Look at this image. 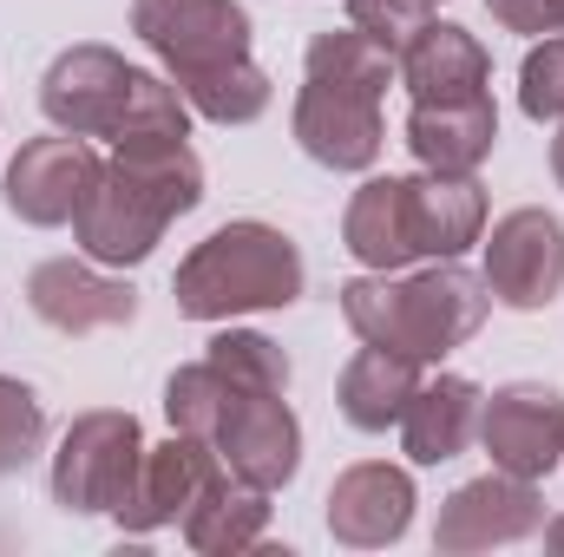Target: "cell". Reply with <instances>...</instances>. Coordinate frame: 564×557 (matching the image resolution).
Returning a JSON list of instances; mask_svg holds the SVG:
<instances>
[{"mask_svg":"<svg viewBox=\"0 0 564 557\" xmlns=\"http://www.w3.org/2000/svg\"><path fill=\"white\" fill-rule=\"evenodd\" d=\"M204 204V164L191 139H171V132H126L112 139V157L93 184V197L79 204L73 217V237L93 263L106 270H132L144 263L164 230L177 217H191Z\"/></svg>","mask_w":564,"mask_h":557,"instance_id":"cell-1","label":"cell"},{"mask_svg":"<svg viewBox=\"0 0 564 557\" xmlns=\"http://www.w3.org/2000/svg\"><path fill=\"white\" fill-rule=\"evenodd\" d=\"M394 86V59L355 33V26H328L308 40L302 53V92H295V144L322 164V171H375L388 125H381V99Z\"/></svg>","mask_w":564,"mask_h":557,"instance_id":"cell-2","label":"cell"},{"mask_svg":"<svg viewBox=\"0 0 564 557\" xmlns=\"http://www.w3.org/2000/svg\"><path fill=\"white\" fill-rule=\"evenodd\" d=\"M341 315L361 341L375 348H394V354H414V361H446L453 348H466L486 315H492V288L486 276H473L459 256L453 263H433L421 276H401V270H368V276L341 282Z\"/></svg>","mask_w":564,"mask_h":557,"instance_id":"cell-3","label":"cell"},{"mask_svg":"<svg viewBox=\"0 0 564 557\" xmlns=\"http://www.w3.org/2000/svg\"><path fill=\"white\" fill-rule=\"evenodd\" d=\"M302 250L282 237L276 223H224L210 230L184 263H177V315L191 321H237V315H270L302 302Z\"/></svg>","mask_w":564,"mask_h":557,"instance_id":"cell-4","label":"cell"},{"mask_svg":"<svg viewBox=\"0 0 564 557\" xmlns=\"http://www.w3.org/2000/svg\"><path fill=\"white\" fill-rule=\"evenodd\" d=\"M139 466H144V433L132 414L119 407H99V414H79L66 426L59 452H53V505L73 512V518H112L132 485H139Z\"/></svg>","mask_w":564,"mask_h":557,"instance_id":"cell-5","label":"cell"},{"mask_svg":"<svg viewBox=\"0 0 564 557\" xmlns=\"http://www.w3.org/2000/svg\"><path fill=\"white\" fill-rule=\"evenodd\" d=\"M132 33L177 92L250 59V13L237 0H132Z\"/></svg>","mask_w":564,"mask_h":557,"instance_id":"cell-6","label":"cell"},{"mask_svg":"<svg viewBox=\"0 0 564 557\" xmlns=\"http://www.w3.org/2000/svg\"><path fill=\"white\" fill-rule=\"evenodd\" d=\"M132 92H139V66H126V53H112L99 40H79V46H66L46 66L40 112L53 119V132L119 139L126 132V112H132Z\"/></svg>","mask_w":564,"mask_h":557,"instance_id":"cell-7","label":"cell"},{"mask_svg":"<svg viewBox=\"0 0 564 557\" xmlns=\"http://www.w3.org/2000/svg\"><path fill=\"white\" fill-rule=\"evenodd\" d=\"M545 525V492L539 479H519V472H486V479H466L440 518H433V551L466 557V551H492V545H519Z\"/></svg>","mask_w":564,"mask_h":557,"instance_id":"cell-8","label":"cell"},{"mask_svg":"<svg viewBox=\"0 0 564 557\" xmlns=\"http://www.w3.org/2000/svg\"><path fill=\"white\" fill-rule=\"evenodd\" d=\"M99 171H106V157H99L86 139H73V132H59V139H33V144H20V157L7 164L0 197H7V210H13L20 223H33V230H59V223L79 217V204L93 197Z\"/></svg>","mask_w":564,"mask_h":557,"instance_id":"cell-9","label":"cell"},{"mask_svg":"<svg viewBox=\"0 0 564 557\" xmlns=\"http://www.w3.org/2000/svg\"><path fill=\"white\" fill-rule=\"evenodd\" d=\"M486 288L492 302L532 315L552 295H564V223L539 204H519L486 237Z\"/></svg>","mask_w":564,"mask_h":557,"instance_id":"cell-10","label":"cell"},{"mask_svg":"<svg viewBox=\"0 0 564 557\" xmlns=\"http://www.w3.org/2000/svg\"><path fill=\"white\" fill-rule=\"evenodd\" d=\"M217 479H230V466L217 459V446H210V439H191V433H171L164 446H144L139 485H132V499L112 512V525L132 532V538H151V532H164V525H184V512H191Z\"/></svg>","mask_w":564,"mask_h":557,"instance_id":"cell-11","label":"cell"},{"mask_svg":"<svg viewBox=\"0 0 564 557\" xmlns=\"http://www.w3.org/2000/svg\"><path fill=\"white\" fill-rule=\"evenodd\" d=\"M479 446L492 452L499 472L519 479H552L564 459V394L545 381H512L486 401L479 414Z\"/></svg>","mask_w":564,"mask_h":557,"instance_id":"cell-12","label":"cell"},{"mask_svg":"<svg viewBox=\"0 0 564 557\" xmlns=\"http://www.w3.org/2000/svg\"><path fill=\"white\" fill-rule=\"evenodd\" d=\"M210 446L230 466V479L257 492H282L302 466V419L289 414L282 394H237L224 426L210 433Z\"/></svg>","mask_w":564,"mask_h":557,"instance_id":"cell-13","label":"cell"},{"mask_svg":"<svg viewBox=\"0 0 564 557\" xmlns=\"http://www.w3.org/2000/svg\"><path fill=\"white\" fill-rule=\"evenodd\" d=\"M26 308L59 335H106L139 315V288L126 276H106V263H93V256L86 263L53 256L26 276Z\"/></svg>","mask_w":564,"mask_h":557,"instance_id":"cell-14","label":"cell"},{"mask_svg":"<svg viewBox=\"0 0 564 557\" xmlns=\"http://www.w3.org/2000/svg\"><path fill=\"white\" fill-rule=\"evenodd\" d=\"M414 479L408 466H388V459H361L348 466L335 485H328V538L348 545V551H381V545H401L408 525H414Z\"/></svg>","mask_w":564,"mask_h":557,"instance_id":"cell-15","label":"cell"},{"mask_svg":"<svg viewBox=\"0 0 564 557\" xmlns=\"http://www.w3.org/2000/svg\"><path fill=\"white\" fill-rule=\"evenodd\" d=\"M394 73L414 92V106H453V99H486L492 92V53L459 20H426L421 40L401 53Z\"/></svg>","mask_w":564,"mask_h":557,"instance_id":"cell-16","label":"cell"},{"mask_svg":"<svg viewBox=\"0 0 564 557\" xmlns=\"http://www.w3.org/2000/svg\"><path fill=\"white\" fill-rule=\"evenodd\" d=\"M408 223H414L421 263L466 256L486 237V190H479V177H440V171L408 177Z\"/></svg>","mask_w":564,"mask_h":557,"instance_id":"cell-17","label":"cell"},{"mask_svg":"<svg viewBox=\"0 0 564 557\" xmlns=\"http://www.w3.org/2000/svg\"><path fill=\"white\" fill-rule=\"evenodd\" d=\"M479 414H486V394L466 374H433L401 414V452L414 466H446L479 439Z\"/></svg>","mask_w":564,"mask_h":557,"instance_id":"cell-18","label":"cell"},{"mask_svg":"<svg viewBox=\"0 0 564 557\" xmlns=\"http://www.w3.org/2000/svg\"><path fill=\"white\" fill-rule=\"evenodd\" d=\"M499 144V112L492 92L486 99H453V106H414L408 112V151L421 157V171L440 177H473Z\"/></svg>","mask_w":564,"mask_h":557,"instance_id":"cell-19","label":"cell"},{"mask_svg":"<svg viewBox=\"0 0 564 557\" xmlns=\"http://www.w3.org/2000/svg\"><path fill=\"white\" fill-rule=\"evenodd\" d=\"M421 361L414 354H394V348H361L348 368H341V381H335V407L341 419L355 426V433H388V426H401L408 414V401L421 394Z\"/></svg>","mask_w":564,"mask_h":557,"instance_id":"cell-20","label":"cell"},{"mask_svg":"<svg viewBox=\"0 0 564 557\" xmlns=\"http://www.w3.org/2000/svg\"><path fill=\"white\" fill-rule=\"evenodd\" d=\"M341 243H348V256L361 270H408V263H421L414 223H408V177H368L348 197Z\"/></svg>","mask_w":564,"mask_h":557,"instance_id":"cell-21","label":"cell"},{"mask_svg":"<svg viewBox=\"0 0 564 557\" xmlns=\"http://www.w3.org/2000/svg\"><path fill=\"white\" fill-rule=\"evenodd\" d=\"M270 532V492L243 485V479H217L191 512H184V545L204 557H237L257 551Z\"/></svg>","mask_w":564,"mask_h":557,"instance_id":"cell-22","label":"cell"},{"mask_svg":"<svg viewBox=\"0 0 564 557\" xmlns=\"http://www.w3.org/2000/svg\"><path fill=\"white\" fill-rule=\"evenodd\" d=\"M204 361L243 394H289V354L257 328H217L204 341Z\"/></svg>","mask_w":564,"mask_h":557,"instance_id":"cell-23","label":"cell"},{"mask_svg":"<svg viewBox=\"0 0 564 557\" xmlns=\"http://www.w3.org/2000/svg\"><path fill=\"white\" fill-rule=\"evenodd\" d=\"M243 387H230L210 361H191V368H177L171 381H164V414H171V433H191V439H210L224 414H230V401H237Z\"/></svg>","mask_w":564,"mask_h":557,"instance_id":"cell-24","label":"cell"},{"mask_svg":"<svg viewBox=\"0 0 564 557\" xmlns=\"http://www.w3.org/2000/svg\"><path fill=\"white\" fill-rule=\"evenodd\" d=\"M46 446V407L26 381L0 374V479H13L33 452Z\"/></svg>","mask_w":564,"mask_h":557,"instance_id":"cell-25","label":"cell"},{"mask_svg":"<svg viewBox=\"0 0 564 557\" xmlns=\"http://www.w3.org/2000/svg\"><path fill=\"white\" fill-rule=\"evenodd\" d=\"M426 20H433V7H426V0H348V26H355V33H368L394 66H401V53L421 40Z\"/></svg>","mask_w":564,"mask_h":557,"instance_id":"cell-26","label":"cell"},{"mask_svg":"<svg viewBox=\"0 0 564 557\" xmlns=\"http://www.w3.org/2000/svg\"><path fill=\"white\" fill-rule=\"evenodd\" d=\"M519 112L532 125H558L564 119V40H539L519 66Z\"/></svg>","mask_w":564,"mask_h":557,"instance_id":"cell-27","label":"cell"},{"mask_svg":"<svg viewBox=\"0 0 564 557\" xmlns=\"http://www.w3.org/2000/svg\"><path fill=\"white\" fill-rule=\"evenodd\" d=\"M486 13L506 26V33H558V0H486Z\"/></svg>","mask_w":564,"mask_h":557,"instance_id":"cell-28","label":"cell"},{"mask_svg":"<svg viewBox=\"0 0 564 557\" xmlns=\"http://www.w3.org/2000/svg\"><path fill=\"white\" fill-rule=\"evenodd\" d=\"M552 177H558V190H564V119H558V139H552Z\"/></svg>","mask_w":564,"mask_h":557,"instance_id":"cell-29","label":"cell"},{"mask_svg":"<svg viewBox=\"0 0 564 557\" xmlns=\"http://www.w3.org/2000/svg\"><path fill=\"white\" fill-rule=\"evenodd\" d=\"M545 545H552V551H564V512L552 518V525H545Z\"/></svg>","mask_w":564,"mask_h":557,"instance_id":"cell-30","label":"cell"},{"mask_svg":"<svg viewBox=\"0 0 564 557\" xmlns=\"http://www.w3.org/2000/svg\"><path fill=\"white\" fill-rule=\"evenodd\" d=\"M558 33H564V0H558Z\"/></svg>","mask_w":564,"mask_h":557,"instance_id":"cell-31","label":"cell"},{"mask_svg":"<svg viewBox=\"0 0 564 557\" xmlns=\"http://www.w3.org/2000/svg\"><path fill=\"white\" fill-rule=\"evenodd\" d=\"M426 7H440V0H426Z\"/></svg>","mask_w":564,"mask_h":557,"instance_id":"cell-32","label":"cell"}]
</instances>
